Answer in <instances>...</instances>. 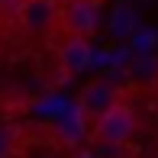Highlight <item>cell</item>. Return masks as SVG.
Segmentation results:
<instances>
[{
  "instance_id": "1",
  "label": "cell",
  "mask_w": 158,
  "mask_h": 158,
  "mask_svg": "<svg viewBox=\"0 0 158 158\" xmlns=\"http://www.w3.org/2000/svg\"><path fill=\"white\" fill-rule=\"evenodd\" d=\"M135 129H139V113H135L132 100H129L126 94H119L94 123H90L87 135H90V142L100 145V148H123L126 142L135 135Z\"/></svg>"
},
{
  "instance_id": "2",
  "label": "cell",
  "mask_w": 158,
  "mask_h": 158,
  "mask_svg": "<svg viewBox=\"0 0 158 158\" xmlns=\"http://www.w3.org/2000/svg\"><path fill=\"white\" fill-rule=\"evenodd\" d=\"M61 0H0L3 23H13L23 35H55Z\"/></svg>"
},
{
  "instance_id": "3",
  "label": "cell",
  "mask_w": 158,
  "mask_h": 158,
  "mask_svg": "<svg viewBox=\"0 0 158 158\" xmlns=\"http://www.w3.org/2000/svg\"><path fill=\"white\" fill-rule=\"evenodd\" d=\"M100 10H103V3H97V0H61L55 35L94 39L100 29Z\"/></svg>"
},
{
  "instance_id": "4",
  "label": "cell",
  "mask_w": 158,
  "mask_h": 158,
  "mask_svg": "<svg viewBox=\"0 0 158 158\" xmlns=\"http://www.w3.org/2000/svg\"><path fill=\"white\" fill-rule=\"evenodd\" d=\"M55 55H58L61 71L68 77H74V74H81V71L90 68V61H94V45H90V39L58 35V48H55Z\"/></svg>"
},
{
  "instance_id": "5",
  "label": "cell",
  "mask_w": 158,
  "mask_h": 158,
  "mask_svg": "<svg viewBox=\"0 0 158 158\" xmlns=\"http://www.w3.org/2000/svg\"><path fill=\"white\" fill-rule=\"evenodd\" d=\"M119 97V90H113L106 81H90L87 87H81V97H77V113H81L87 123H94L100 113Z\"/></svg>"
},
{
  "instance_id": "6",
  "label": "cell",
  "mask_w": 158,
  "mask_h": 158,
  "mask_svg": "<svg viewBox=\"0 0 158 158\" xmlns=\"http://www.w3.org/2000/svg\"><path fill=\"white\" fill-rule=\"evenodd\" d=\"M19 145H23V139H19V129L13 126H0V158H13L19 152Z\"/></svg>"
},
{
  "instance_id": "7",
  "label": "cell",
  "mask_w": 158,
  "mask_h": 158,
  "mask_svg": "<svg viewBox=\"0 0 158 158\" xmlns=\"http://www.w3.org/2000/svg\"><path fill=\"white\" fill-rule=\"evenodd\" d=\"M68 158H97V155H94V152H81V148H77V152H71Z\"/></svg>"
},
{
  "instance_id": "8",
  "label": "cell",
  "mask_w": 158,
  "mask_h": 158,
  "mask_svg": "<svg viewBox=\"0 0 158 158\" xmlns=\"http://www.w3.org/2000/svg\"><path fill=\"white\" fill-rule=\"evenodd\" d=\"M0 29H3V16H0Z\"/></svg>"
},
{
  "instance_id": "9",
  "label": "cell",
  "mask_w": 158,
  "mask_h": 158,
  "mask_svg": "<svg viewBox=\"0 0 158 158\" xmlns=\"http://www.w3.org/2000/svg\"><path fill=\"white\" fill-rule=\"evenodd\" d=\"M97 3H106V0H97Z\"/></svg>"
}]
</instances>
